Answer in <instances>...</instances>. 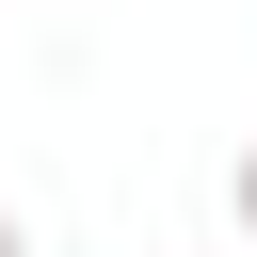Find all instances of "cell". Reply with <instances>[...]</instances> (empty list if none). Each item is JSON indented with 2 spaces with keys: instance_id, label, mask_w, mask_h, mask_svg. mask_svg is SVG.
Wrapping results in <instances>:
<instances>
[{
  "instance_id": "cell-1",
  "label": "cell",
  "mask_w": 257,
  "mask_h": 257,
  "mask_svg": "<svg viewBox=\"0 0 257 257\" xmlns=\"http://www.w3.org/2000/svg\"><path fill=\"white\" fill-rule=\"evenodd\" d=\"M225 209H241V241H257V145H241V177H225Z\"/></svg>"
},
{
  "instance_id": "cell-2",
  "label": "cell",
  "mask_w": 257,
  "mask_h": 257,
  "mask_svg": "<svg viewBox=\"0 0 257 257\" xmlns=\"http://www.w3.org/2000/svg\"><path fill=\"white\" fill-rule=\"evenodd\" d=\"M0 257H32V225H16V209H0Z\"/></svg>"
}]
</instances>
